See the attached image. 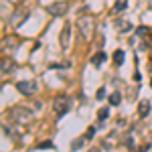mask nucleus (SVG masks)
Segmentation results:
<instances>
[{"label":"nucleus","mask_w":152,"mask_h":152,"mask_svg":"<svg viewBox=\"0 0 152 152\" xmlns=\"http://www.w3.org/2000/svg\"><path fill=\"white\" fill-rule=\"evenodd\" d=\"M24 18H28V8L18 6V8H16V12L10 16V24H12V26H18V24H23Z\"/></svg>","instance_id":"obj_4"},{"label":"nucleus","mask_w":152,"mask_h":152,"mask_svg":"<svg viewBox=\"0 0 152 152\" xmlns=\"http://www.w3.org/2000/svg\"><path fill=\"white\" fill-rule=\"evenodd\" d=\"M83 142H85V138H77V140H73V142H71V148H73V150H79V148L83 146Z\"/></svg>","instance_id":"obj_17"},{"label":"nucleus","mask_w":152,"mask_h":152,"mask_svg":"<svg viewBox=\"0 0 152 152\" xmlns=\"http://www.w3.org/2000/svg\"><path fill=\"white\" fill-rule=\"evenodd\" d=\"M41 148H55V144H53V142H51V140L39 142V150H41Z\"/></svg>","instance_id":"obj_18"},{"label":"nucleus","mask_w":152,"mask_h":152,"mask_svg":"<svg viewBox=\"0 0 152 152\" xmlns=\"http://www.w3.org/2000/svg\"><path fill=\"white\" fill-rule=\"evenodd\" d=\"M128 8V0H116V4H114V10L116 12H122Z\"/></svg>","instance_id":"obj_10"},{"label":"nucleus","mask_w":152,"mask_h":152,"mask_svg":"<svg viewBox=\"0 0 152 152\" xmlns=\"http://www.w3.org/2000/svg\"><path fill=\"white\" fill-rule=\"evenodd\" d=\"M94 136H95V128H94V126H89V128L85 130V134H83V138H85V140H91Z\"/></svg>","instance_id":"obj_15"},{"label":"nucleus","mask_w":152,"mask_h":152,"mask_svg":"<svg viewBox=\"0 0 152 152\" xmlns=\"http://www.w3.org/2000/svg\"><path fill=\"white\" fill-rule=\"evenodd\" d=\"M77 28H79V33L85 41H89L91 35H94V20L89 18V16H81L79 20H77Z\"/></svg>","instance_id":"obj_2"},{"label":"nucleus","mask_w":152,"mask_h":152,"mask_svg":"<svg viewBox=\"0 0 152 152\" xmlns=\"http://www.w3.org/2000/svg\"><path fill=\"white\" fill-rule=\"evenodd\" d=\"M150 87H152V81H150Z\"/></svg>","instance_id":"obj_21"},{"label":"nucleus","mask_w":152,"mask_h":152,"mask_svg":"<svg viewBox=\"0 0 152 152\" xmlns=\"http://www.w3.org/2000/svg\"><path fill=\"white\" fill-rule=\"evenodd\" d=\"M12 67H14V63L12 61H8V59H2V73L6 75V73H10Z\"/></svg>","instance_id":"obj_11"},{"label":"nucleus","mask_w":152,"mask_h":152,"mask_svg":"<svg viewBox=\"0 0 152 152\" xmlns=\"http://www.w3.org/2000/svg\"><path fill=\"white\" fill-rule=\"evenodd\" d=\"M104 61H105V53H95L94 57H91V63H94L95 67H99Z\"/></svg>","instance_id":"obj_9"},{"label":"nucleus","mask_w":152,"mask_h":152,"mask_svg":"<svg viewBox=\"0 0 152 152\" xmlns=\"http://www.w3.org/2000/svg\"><path fill=\"white\" fill-rule=\"evenodd\" d=\"M95 95H97V99H104V97H105V87H99Z\"/></svg>","instance_id":"obj_19"},{"label":"nucleus","mask_w":152,"mask_h":152,"mask_svg":"<svg viewBox=\"0 0 152 152\" xmlns=\"http://www.w3.org/2000/svg\"><path fill=\"white\" fill-rule=\"evenodd\" d=\"M120 102H122V94L120 91H114V94L110 95V104L112 105H120Z\"/></svg>","instance_id":"obj_13"},{"label":"nucleus","mask_w":152,"mask_h":152,"mask_svg":"<svg viewBox=\"0 0 152 152\" xmlns=\"http://www.w3.org/2000/svg\"><path fill=\"white\" fill-rule=\"evenodd\" d=\"M49 14H53V16H63L65 12L69 10V4L67 2H53V4H49Z\"/></svg>","instance_id":"obj_5"},{"label":"nucleus","mask_w":152,"mask_h":152,"mask_svg":"<svg viewBox=\"0 0 152 152\" xmlns=\"http://www.w3.org/2000/svg\"><path fill=\"white\" fill-rule=\"evenodd\" d=\"M8 116H10L14 122L24 124V122H28V120L33 118V112H31V110H26L24 105H14V107H10V110H8Z\"/></svg>","instance_id":"obj_1"},{"label":"nucleus","mask_w":152,"mask_h":152,"mask_svg":"<svg viewBox=\"0 0 152 152\" xmlns=\"http://www.w3.org/2000/svg\"><path fill=\"white\" fill-rule=\"evenodd\" d=\"M16 89H18L23 95H33L37 91V85L31 83V81H18L16 83Z\"/></svg>","instance_id":"obj_6"},{"label":"nucleus","mask_w":152,"mask_h":152,"mask_svg":"<svg viewBox=\"0 0 152 152\" xmlns=\"http://www.w3.org/2000/svg\"><path fill=\"white\" fill-rule=\"evenodd\" d=\"M61 47L63 49L69 47V24H65L63 31H61Z\"/></svg>","instance_id":"obj_8"},{"label":"nucleus","mask_w":152,"mask_h":152,"mask_svg":"<svg viewBox=\"0 0 152 152\" xmlns=\"http://www.w3.org/2000/svg\"><path fill=\"white\" fill-rule=\"evenodd\" d=\"M148 114H150V102H148V99H142L140 104H138V116L146 118Z\"/></svg>","instance_id":"obj_7"},{"label":"nucleus","mask_w":152,"mask_h":152,"mask_svg":"<svg viewBox=\"0 0 152 152\" xmlns=\"http://www.w3.org/2000/svg\"><path fill=\"white\" fill-rule=\"evenodd\" d=\"M69 107H71V102L67 97H57L55 104H53V110H55L57 116H65V114L69 112Z\"/></svg>","instance_id":"obj_3"},{"label":"nucleus","mask_w":152,"mask_h":152,"mask_svg":"<svg viewBox=\"0 0 152 152\" xmlns=\"http://www.w3.org/2000/svg\"><path fill=\"white\" fill-rule=\"evenodd\" d=\"M10 2H14V4H18V2H20V0H10Z\"/></svg>","instance_id":"obj_20"},{"label":"nucleus","mask_w":152,"mask_h":152,"mask_svg":"<svg viewBox=\"0 0 152 152\" xmlns=\"http://www.w3.org/2000/svg\"><path fill=\"white\" fill-rule=\"evenodd\" d=\"M97 118H99V122H105V120L110 118V110H107V107H102V110L97 112Z\"/></svg>","instance_id":"obj_14"},{"label":"nucleus","mask_w":152,"mask_h":152,"mask_svg":"<svg viewBox=\"0 0 152 152\" xmlns=\"http://www.w3.org/2000/svg\"><path fill=\"white\" fill-rule=\"evenodd\" d=\"M148 33H150L148 26H138V28H136V35L138 37H148Z\"/></svg>","instance_id":"obj_16"},{"label":"nucleus","mask_w":152,"mask_h":152,"mask_svg":"<svg viewBox=\"0 0 152 152\" xmlns=\"http://www.w3.org/2000/svg\"><path fill=\"white\" fill-rule=\"evenodd\" d=\"M124 59H126V53H124V51H116V53H114V63H116V65H122Z\"/></svg>","instance_id":"obj_12"}]
</instances>
